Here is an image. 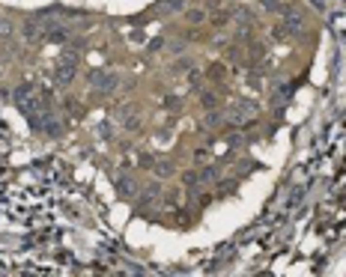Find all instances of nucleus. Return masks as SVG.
Masks as SVG:
<instances>
[{
    "label": "nucleus",
    "mask_w": 346,
    "mask_h": 277,
    "mask_svg": "<svg viewBox=\"0 0 346 277\" xmlns=\"http://www.w3.org/2000/svg\"><path fill=\"white\" fill-rule=\"evenodd\" d=\"M93 84H96V87H102L105 92H110L113 87L120 84V78L113 75V72H102V75H93Z\"/></svg>",
    "instance_id": "f257e3e1"
},
{
    "label": "nucleus",
    "mask_w": 346,
    "mask_h": 277,
    "mask_svg": "<svg viewBox=\"0 0 346 277\" xmlns=\"http://www.w3.org/2000/svg\"><path fill=\"white\" fill-rule=\"evenodd\" d=\"M57 81H60V84H69V81H72V60H66V63L57 69Z\"/></svg>",
    "instance_id": "f03ea898"
}]
</instances>
